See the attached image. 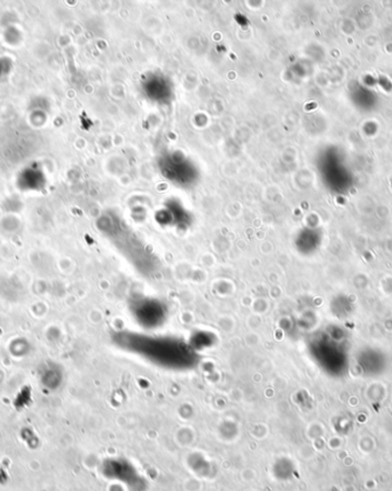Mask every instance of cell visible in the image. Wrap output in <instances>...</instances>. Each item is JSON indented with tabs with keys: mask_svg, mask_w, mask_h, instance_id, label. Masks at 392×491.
<instances>
[{
	"mask_svg": "<svg viewBox=\"0 0 392 491\" xmlns=\"http://www.w3.org/2000/svg\"><path fill=\"white\" fill-rule=\"evenodd\" d=\"M164 310L160 302L152 300L139 301L136 303L133 315H136L140 324L146 326H158L160 324L164 317Z\"/></svg>",
	"mask_w": 392,
	"mask_h": 491,
	"instance_id": "6da1fadb",
	"label": "cell"
}]
</instances>
